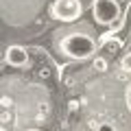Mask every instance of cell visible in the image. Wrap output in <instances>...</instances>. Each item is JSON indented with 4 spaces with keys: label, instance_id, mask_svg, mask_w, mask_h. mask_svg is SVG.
Listing matches in <instances>:
<instances>
[{
    "label": "cell",
    "instance_id": "4",
    "mask_svg": "<svg viewBox=\"0 0 131 131\" xmlns=\"http://www.w3.org/2000/svg\"><path fill=\"white\" fill-rule=\"evenodd\" d=\"M5 61L11 66V68H26V66H28V52H26V48L18 46V44L9 46L5 50Z\"/></svg>",
    "mask_w": 131,
    "mask_h": 131
},
{
    "label": "cell",
    "instance_id": "8",
    "mask_svg": "<svg viewBox=\"0 0 131 131\" xmlns=\"http://www.w3.org/2000/svg\"><path fill=\"white\" fill-rule=\"evenodd\" d=\"M26 131H42V129H26Z\"/></svg>",
    "mask_w": 131,
    "mask_h": 131
},
{
    "label": "cell",
    "instance_id": "6",
    "mask_svg": "<svg viewBox=\"0 0 131 131\" xmlns=\"http://www.w3.org/2000/svg\"><path fill=\"white\" fill-rule=\"evenodd\" d=\"M94 70H98V72L107 70V61H105L103 57H96V59H94Z\"/></svg>",
    "mask_w": 131,
    "mask_h": 131
},
{
    "label": "cell",
    "instance_id": "9",
    "mask_svg": "<svg viewBox=\"0 0 131 131\" xmlns=\"http://www.w3.org/2000/svg\"><path fill=\"white\" fill-rule=\"evenodd\" d=\"M2 131H7V129H5V127H2Z\"/></svg>",
    "mask_w": 131,
    "mask_h": 131
},
{
    "label": "cell",
    "instance_id": "1",
    "mask_svg": "<svg viewBox=\"0 0 131 131\" xmlns=\"http://www.w3.org/2000/svg\"><path fill=\"white\" fill-rule=\"evenodd\" d=\"M59 48L63 55L72 57V59H88L96 50V42L85 33H70V35H66L61 39Z\"/></svg>",
    "mask_w": 131,
    "mask_h": 131
},
{
    "label": "cell",
    "instance_id": "3",
    "mask_svg": "<svg viewBox=\"0 0 131 131\" xmlns=\"http://www.w3.org/2000/svg\"><path fill=\"white\" fill-rule=\"evenodd\" d=\"M92 15L98 24L109 26L120 18V5L116 0H92Z\"/></svg>",
    "mask_w": 131,
    "mask_h": 131
},
{
    "label": "cell",
    "instance_id": "7",
    "mask_svg": "<svg viewBox=\"0 0 131 131\" xmlns=\"http://www.w3.org/2000/svg\"><path fill=\"white\" fill-rule=\"evenodd\" d=\"M96 131H114V127H109V125H101Z\"/></svg>",
    "mask_w": 131,
    "mask_h": 131
},
{
    "label": "cell",
    "instance_id": "5",
    "mask_svg": "<svg viewBox=\"0 0 131 131\" xmlns=\"http://www.w3.org/2000/svg\"><path fill=\"white\" fill-rule=\"evenodd\" d=\"M120 68L125 72H131V52H127V55L120 59Z\"/></svg>",
    "mask_w": 131,
    "mask_h": 131
},
{
    "label": "cell",
    "instance_id": "2",
    "mask_svg": "<svg viewBox=\"0 0 131 131\" xmlns=\"http://www.w3.org/2000/svg\"><path fill=\"white\" fill-rule=\"evenodd\" d=\"M50 15L59 22H77L83 15V5L81 0H52Z\"/></svg>",
    "mask_w": 131,
    "mask_h": 131
}]
</instances>
